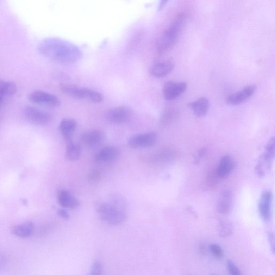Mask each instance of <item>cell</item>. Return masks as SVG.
Masks as SVG:
<instances>
[{
  "instance_id": "cell-1",
  "label": "cell",
  "mask_w": 275,
  "mask_h": 275,
  "mask_svg": "<svg viewBox=\"0 0 275 275\" xmlns=\"http://www.w3.org/2000/svg\"><path fill=\"white\" fill-rule=\"evenodd\" d=\"M37 48L44 57L62 64L75 63L83 57V52L79 47L55 37L43 40Z\"/></svg>"
},
{
  "instance_id": "cell-2",
  "label": "cell",
  "mask_w": 275,
  "mask_h": 275,
  "mask_svg": "<svg viewBox=\"0 0 275 275\" xmlns=\"http://www.w3.org/2000/svg\"><path fill=\"white\" fill-rule=\"evenodd\" d=\"M184 17L183 14L178 15L161 35L157 43V49L160 53H165L174 46L183 27Z\"/></svg>"
},
{
  "instance_id": "cell-3",
  "label": "cell",
  "mask_w": 275,
  "mask_h": 275,
  "mask_svg": "<svg viewBox=\"0 0 275 275\" xmlns=\"http://www.w3.org/2000/svg\"><path fill=\"white\" fill-rule=\"evenodd\" d=\"M96 209L100 218L111 226H118L127 220L126 211L110 202H99Z\"/></svg>"
},
{
  "instance_id": "cell-4",
  "label": "cell",
  "mask_w": 275,
  "mask_h": 275,
  "mask_svg": "<svg viewBox=\"0 0 275 275\" xmlns=\"http://www.w3.org/2000/svg\"><path fill=\"white\" fill-rule=\"evenodd\" d=\"M60 90L65 94L78 99L89 100L94 103H101L103 101V96L98 92L73 85H62Z\"/></svg>"
},
{
  "instance_id": "cell-5",
  "label": "cell",
  "mask_w": 275,
  "mask_h": 275,
  "mask_svg": "<svg viewBox=\"0 0 275 275\" xmlns=\"http://www.w3.org/2000/svg\"><path fill=\"white\" fill-rule=\"evenodd\" d=\"M275 154V138L273 137L267 143L265 151L256 166L255 173L259 177H264L267 172L270 170Z\"/></svg>"
},
{
  "instance_id": "cell-6",
  "label": "cell",
  "mask_w": 275,
  "mask_h": 275,
  "mask_svg": "<svg viewBox=\"0 0 275 275\" xmlns=\"http://www.w3.org/2000/svg\"><path fill=\"white\" fill-rule=\"evenodd\" d=\"M28 99L33 103L48 107H57L61 104L58 97L52 93L41 91H36L30 93Z\"/></svg>"
},
{
  "instance_id": "cell-7",
  "label": "cell",
  "mask_w": 275,
  "mask_h": 275,
  "mask_svg": "<svg viewBox=\"0 0 275 275\" xmlns=\"http://www.w3.org/2000/svg\"><path fill=\"white\" fill-rule=\"evenodd\" d=\"M133 114L132 109L127 106H120L108 110L105 117L111 123L122 124L128 122Z\"/></svg>"
},
{
  "instance_id": "cell-8",
  "label": "cell",
  "mask_w": 275,
  "mask_h": 275,
  "mask_svg": "<svg viewBox=\"0 0 275 275\" xmlns=\"http://www.w3.org/2000/svg\"><path fill=\"white\" fill-rule=\"evenodd\" d=\"M158 139L157 134L154 132L134 135L129 139V145L135 148L151 147L155 144Z\"/></svg>"
},
{
  "instance_id": "cell-9",
  "label": "cell",
  "mask_w": 275,
  "mask_h": 275,
  "mask_svg": "<svg viewBox=\"0 0 275 275\" xmlns=\"http://www.w3.org/2000/svg\"><path fill=\"white\" fill-rule=\"evenodd\" d=\"M81 141L87 147L95 149L101 147L106 139L105 134L99 130H92L81 136Z\"/></svg>"
},
{
  "instance_id": "cell-10",
  "label": "cell",
  "mask_w": 275,
  "mask_h": 275,
  "mask_svg": "<svg viewBox=\"0 0 275 275\" xmlns=\"http://www.w3.org/2000/svg\"><path fill=\"white\" fill-rule=\"evenodd\" d=\"M23 113L30 122L39 126H45L51 121V116L47 112L28 105L24 108Z\"/></svg>"
},
{
  "instance_id": "cell-11",
  "label": "cell",
  "mask_w": 275,
  "mask_h": 275,
  "mask_svg": "<svg viewBox=\"0 0 275 275\" xmlns=\"http://www.w3.org/2000/svg\"><path fill=\"white\" fill-rule=\"evenodd\" d=\"M187 85L183 82H174L170 81L164 85V96L167 101H172L183 94L185 91Z\"/></svg>"
},
{
  "instance_id": "cell-12",
  "label": "cell",
  "mask_w": 275,
  "mask_h": 275,
  "mask_svg": "<svg viewBox=\"0 0 275 275\" xmlns=\"http://www.w3.org/2000/svg\"><path fill=\"white\" fill-rule=\"evenodd\" d=\"M272 192L265 191L262 193L258 209L260 217L265 222L270 221L272 217Z\"/></svg>"
},
{
  "instance_id": "cell-13",
  "label": "cell",
  "mask_w": 275,
  "mask_h": 275,
  "mask_svg": "<svg viewBox=\"0 0 275 275\" xmlns=\"http://www.w3.org/2000/svg\"><path fill=\"white\" fill-rule=\"evenodd\" d=\"M120 149L114 146H108L99 150L96 154L95 159L99 164H107L113 162L120 157Z\"/></svg>"
},
{
  "instance_id": "cell-14",
  "label": "cell",
  "mask_w": 275,
  "mask_h": 275,
  "mask_svg": "<svg viewBox=\"0 0 275 275\" xmlns=\"http://www.w3.org/2000/svg\"><path fill=\"white\" fill-rule=\"evenodd\" d=\"M256 86L249 85L239 92H235L227 98V102L230 105H236L244 102L255 92Z\"/></svg>"
},
{
  "instance_id": "cell-15",
  "label": "cell",
  "mask_w": 275,
  "mask_h": 275,
  "mask_svg": "<svg viewBox=\"0 0 275 275\" xmlns=\"http://www.w3.org/2000/svg\"><path fill=\"white\" fill-rule=\"evenodd\" d=\"M232 193L229 190H224L219 197L217 210L219 213L227 215L229 213L232 205Z\"/></svg>"
},
{
  "instance_id": "cell-16",
  "label": "cell",
  "mask_w": 275,
  "mask_h": 275,
  "mask_svg": "<svg viewBox=\"0 0 275 275\" xmlns=\"http://www.w3.org/2000/svg\"><path fill=\"white\" fill-rule=\"evenodd\" d=\"M174 67V63L173 61H160L152 66L150 73L154 77L160 78L170 74L173 71Z\"/></svg>"
},
{
  "instance_id": "cell-17",
  "label": "cell",
  "mask_w": 275,
  "mask_h": 275,
  "mask_svg": "<svg viewBox=\"0 0 275 275\" xmlns=\"http://www.w3.org/2000/svg\"><path fill=\"white\" fill-rule=\"evenodd\" d=\"M58 201L61 207L64 209H75L80 205L78 199L65 190H61L58 192Z\"/></svg>"
},
{
  "instance_id": "cell-18",
  "label": "cell",
  "mask_w": 275,
  "mask_h": 275,
  "mask_svg": "<svg viewBox=\"0 0 275 275\" xmlns=\"http://www.w3.org/2000/svg\"><path fill=\"white\" fill-rule=\"evenodd\" d=\"M77 127V123L72 118H65L59 125V130L66 141L72 140V137Z\"/></svg>"
},
{
  "instance_id": "cell-19",
  "label": "cell",
  "mask_w": 275,
  "mask_h": 275,
  "mask_svg": "<svg viewBox=\"0 0 275 275\" xmlns=\"http://www.w3.org/2000/svg\"><path fill=\"white\" fill-rule=\"evenodd\" d=\"M234 163L229 156H224L217 169L216 173L219 178L224 179L229 177L233 170Z\"/></svg>"
},
{
  "instance_id": "cell-20",
  "label": "cell",
  "mask_w": 275,
  "mask_h": 275,
  "mask_svg": "<svg viewBox=\"0 0 275 275\" xmlns=\"http://www.w3.org/2000/svg\"><path fill=\"white\" fill-rule=\"evenodd\" d=\"M188 106L197 117H202L207 114L210 103L207 98L202 97L189 103Z\"/></svg>"
},
{
  "instance_id": "cell-21",
  "label": "cell",
  "mask_w": 275,
  "mask_h": 275,
  "mask_svg": "<svg viewBox=\"0 0 275 275\" xmlns=\"http://www.w3.org/2000/svg\"><path fill=\"white\" fill-rule=\"evenodd\" d=\"M34 230L35 226L33 223L28 222L14 227L12 228L11 232L15 236L25 239L32 235Z\"/></svg>"
},
{
  "instance_id": "cell-22",
  "label": "cell",
  "mask_w": 275,
  "mask_h": 275,
  "mask_svg": "<svg viewBox=\"0 0 275 275\" xmlns=\"http://www.w3.org/2000/svg\"><path fill=\"white\" fill-rule=\"evenodd\" d=\"M66 157L68 160L76 161L79 159L81 156L80 146L74 143L72 140L66 142Z\"/></svg>"
},
{
  "instance_id": "cell-23",
  "label": "cell",
  "mask_w": 275,
  "mask_h": 275,
  "mask_svg": "<svg viewBox=\"0 0 275 275\" xmlns=\"http://www.w3.org/2000/svg\"><path fill=\"white\" fill-rule=\"evenodd\" d=\"M17 86L11 81L0 80V97L14 95L17 92Z\"/></svg>"
},
{
  "instance_id": "cell-24",
  "label": "cell",
  "mask_w": 275,
  "mask_h": 275,
  "mask_svg": "<svg viewBox=\"0 0 275 275\" xmlns=\"http://www.w3.org/2000/svg\"><path fill=\"white\" fill-rule=\"evenodd\" d=\"M233 226L229 221H221L218 225L219 234L223 238H227L233 233Z\"/></svg>"
},
{
  "instance_id": "cell-25",
  "label": "cell",
  "mask_w": 275,
  "mask_h": 275,
  "mask_svg": "<svg viewBox=\"0 0 275 275\" xmlns=\"http://www.w3.org/2000/svg\"><path fill=\"white\" fill-rule=\"evenodd\" d=\"M178 113L176 111L172 109L166 110L161 116L160 123L163 126H170L176 121Z\"/></svg>"
},
{
  "instance_id": "cell-26",
  "label": "cell",
  "mask_w": 275,
  "mask_h": 275,
  "mask_svg": "<svg viewBox=\"0 0 275 275\" xmlns=\"http://www.w3.org/2000/svg\"><path fill=\"white\" fill-rule=\"evenodd\" d=\"M209 249L215 258L218 259L223 258L224 254L223 249L220 245L217 243H212L209 246Z\"/></svg>"
},
{
  "instance_id": "cell-27",
  "label": "cell",
  "mask_w": 275,
  "mask_h": 275,
  "mask_svg": "<svg viewBox=\"0 0 275 275\" xmlns=\"http://www.w3.org/2000/svg\"><path fill=\"white\" fill-rule=\"evenodd\" d=\"M103 272V266L101 262L96 260L93 262L90 272L87 275H101Z\"/></svg>"
},
{
  "instance_id": "cell-28",
  "label": "cell",
  "mask_w": 275,
  "mask_h": 275,
  "mask_svg": "<svg viewBox=\"0 0 275 275\" xmlns=\"http://www.w3.org/2000/svg\"><path fill=\"white\" fill-rule=\"evenodd\" d=\"M227 267L230 275H242L240 269L231 260L227 261Z\"/></svg>"
},
{
  "instance_id": "cell-29",
  "label": "cell",
  "mask_w": 275,
  "mask_h": 275,
  "mask_svg": "<svg viewBox=\"0 0 275 275\" xmlns=\"http://www.w3.org/2000/svg\"><path fill=\"white\" fill-rule=\"evenodd\" d=\"M217 178H219L217 173L211 172L208 174L207 179L206 181V185L209 187H212L216 185L217 182Z\"/></svg>"
},
{
  "instance_id": "cell-30",
  "label": "cell",
  "mask_w": 275,
  "mask_h": 275,
  "mask_svg": "<svg viewBox=\"0 0 275 275\" xmlns=\"http://www.w3.org/2000/svg\"><path fill=\"white\" fill-rule=\"evenodd\" d=\"M268 241L269 243H270L271 251L272 253L274 254L275 251V235L273 233L270 232L268 233Z\"/></svg>"
},
{
  "instance_id": "cell-31",
  "label": "cell",
  "mask_w": 275,
  "mask_h": 275,
  "mask_svg": "<svg viewBox=\"0 0 275 275\" xmlns=\"http://www.w3.org/2000/svg\"><path fill=\"white\" fill-rule=\"evenodd\" d=\"M206 152V149L204 148H203L199 150L198 151L196 157H195V164H197L198 162L202 159V158L204 157V155L205 154Z\"/></svg>"
},
{
  "instance_id": "cell-32",
  "label": "cell",
  "mask_w": 275,
  "mask_h": 275,
  "mask_svg": "<svg viewBox=\"0 0 275 275\" xmlns=\"http://www.w3.org/2000/svg\"><path fill=\"white\" fill-rule=\"evenodd\" d=\"M58 215L65 220H68L70 218V215L68 212L64 209H60L58 210Z\"/></svg>"
},
{
  "instance_id": "cell-33",
  "label": "cell",
  "mask_w": 275,
  "mask_h": 275,
  "mask_svg": "<svg viewBox=\"0 0 275 275\" xmlns=\"http://www.w3.org/2000/svg\"><path fill=\"white\" fill-rule=\"evenodd\" d=\"M100 178H101V173L97 171H93L89 175V178L91 180L97 181Z\"/></svg>"
},
{
  "instance_id": "cell-34",
  "label": "cell",
  "mask_w": 275,
  "mask_h": 275,
  "mask_svg": "<svg viewBox=\"0 0 275 275\" xmlns=\"http://www.w3.org/2000/svg\"><path fill=\"white\" fill-rule=\"evenodd\" d=\"M167 1H161L159 5V10H161L162 9H163L165 7V6L166 4V3L167 2Z\"/></svg>"
},
{
  "instance_id": "cell-35",
  "label": "cell",
  "mask_w": 275,
  "mask_h": 275,
  "mask_svg": "<svg viewBox=\"0 0 275 275\" xmlns=\"http://www.w3.org/2000/svg\"><path fill=\"white\" fill-rule=\"evenodd\" d=\"M3 101V98H2L1 97H0V107H1V105L2 104Z\"/></svg>"
}]
</instances>
